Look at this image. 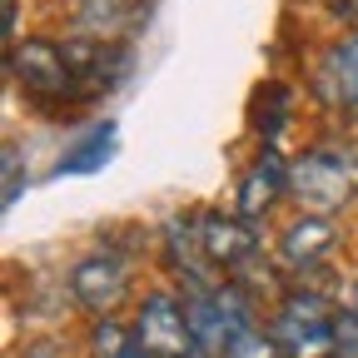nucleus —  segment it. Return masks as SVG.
Segmentation results:
<instances>
[{
    "instance_id": "nucleus-7",
    "label": "nucleus",
    "mask_w": 358,
    "mask_h": 358,
    "mask_svg": "<svg viewBox=\"0 0 358 358\" xmlns=\"http://www.w3.org/2000/svg\"><path fill=\"white\" fill-rule=\"evenodd\" d=\"M199 254L214 274H239V268L259 254V234L244 214H199L194 219Z\"/></svg>"
},
{
    "instance_id": "nucleus-17",
    "label": "nucleus",
    "mask_w": 358,
    "mask_h": 358,
    "mask_svg": "<svg viewBox=\"0 0 358 358\" xmlns=\"http://www.w3.org/2000/svg\"><path fill=\"white\" fill-rule=\"evenodd\" d=\"M348 308H353V313H358V279H353V299H348Z\"/></svg>"
},
{
    "instance_id": "nucleus-2",
    "label": "nucleus",
    "mask_w": 358,
    "mask_h": 358,
    "mask_svg": "<svg viewBox=\"0 0 358 358\" xmlns=\"http://www.w3.org/2000/svg\"><path fill=\"white\" fill-rule=\"evenodd\" d=\"M268 338L284 358H334V338H338V308L324 294H289L268 324Z\"/></svg>"
},
{
    "instance_id": "nucleus-8",
    "label": "nucleus",
    "mask_w": 358,
    "mask_h": 358,
    "mask_svg": "<svg viewBox=\"0 0 358 358\" xmlns=\"http://www.w3.org/2000/svg\"><path fill=\"white\" fill-rule=\"evenodd\" d=\"M338 244V224L329 214H299L289 229L279 234V264L303 274V268H319Z\"/></svg>"
},
{
    "instance_id": "nucleus-9",
    "label": "nucleus",
    "mask_w": 358,
    "mask_h": 358,
    "mask_svg": "<svg viewBox=\"0 0 358 358\" xmlns=\"http://www.w3.org/2000/svg\"><path fill=\"white\" fill-rule=\"evenodd\" d=\"M289 189V164L274 155V150H264L254 164H249V174H244V185H239V214L254 224L268 204H274L279 194Z\"/></svg>"
},
{
    "instance_id": "nucleus-4",
    "label": "nucleus",
    "mask_w": 358,
    "mask_h": 358,
    "mask_svg": "<svg viewBox=\"0 0 358 358\" xmlns=\"http://www.w3.org/2000/svg\"><path fill=\"white\" fill-rule=\"evenodd\" d=\"M134 338L145 343L150 358H204L185 299L164 294V289L140 299V308H134Z\"/></svg>"
},
{
    "instance_id": "nucleus-1",
    "label": "nucleus",
    "mask_w": 358,
    "mask_h": 358,
    "mask_svg": "<svg viewBox=\"0 0 358 358\" xmlns=\"http://www.w3.org/2000/svg\"><path fill=\"white\" fill-rule=\"evenodd\" d=\"M185 308H189V324H194V338H199L204 358H229L234 343H244L254 334L249 303L234 284H189Z\"/></svg>"
},
{
    "instance_id": "nucleus-6",
    "label": "nucleus",
    "mask_w": 358,
    "mask_h": 358,
    "mask_svg": "<svg viewBox=\"0 0 358 358\" xmlns=\"http://www.w3.org/2000/svg\"><path fill=\"white\" fill-rule=\"evenodd\" d=\"M70 294L75 303L95 308V313H110L124 294H129V259L115 254V249H90L75 259L70 268Z\"/></svg>"
},
{
    "instance_id": "nucleus-14",
    "label": "nucleus",
    "mask_w": 358,
    "mask_h": 358,
    "mask_svg": "<svg viewBox=\"0 0 358 358\" xmlns=\"http://www.w3.org/2000/svg\"><path fill=\"white\" fill-rule=\"evenodd\" d=\"M229 358H284L279 348H274V338H264V334H249L244 343H234V353Z\"/></svg>"
},
{
    "instance_id": "nucleus-16",
    "label": "nucleus",
    "mask_w": 358,
    "mask_h": 358,
    "mask_svg": "<svg viewBox=\"0 0 358 358\" xmlns=\"http://www.w3.org/2000/svg\"><path fill=\"white\" fill-rule=\"evenodd\" d=\"M334 6H343V10H348V15L358 20V0H334Z\"/></svg>"
},
{
    "instance_id": "nucleus-10",
    "label": "nucleus",
    "mask_w": 358,
    "mask_h": 358,
    "mask_svg": "<svg viewBox=\"0 0 358 358\" xmlns=\"http://www.w3.org/2000/svg\"><path fill=\"white\" fill-rule=\"evenodd\" d=\"M324 90L329 100H338L343 110H358V35L338 40L329 60H324Z\"/></svg>"
},
{
    "instance_id": "nucleus-3",
    "label": "nucleus",
    "mask_w": 358,
    "mask_h": 358,
    "mask_svg": "<svg viewBox=\"0 0 358 358\" xmlns=\"http://www.w3.org/2000/svg\"><path fill=\"white\" fill-rule=\"evenodd\" d=\"M289 194L308 204V214L343 209L358 194V155L348 150H308L289 164Z\"/></svg>"
},
{
    "instance_id": "nucleus-13",
    "label": "nucleus",
    "mask_w": 358,
    "mask_h": 358,
    "mask_svg": "<svg viewBox=\"0 0 358 358\" xmlns=\"http://www.w3.org/2000/svg\"><path fill=\"white\" fill-rule=\"evenodd\" d=\"M334 358H358V313L338 308V338H334Z\"/></svg>"
},
{
    "instance_id": "nucleus-11",
    "label": "nucleus",
    "mask_w": 358,
    "mask_h": 358,
    "mask_svg": "<svg viewBox=\"0 0 358 358\" xmlns=\"http://www.w3.org/2000/svg\"><path fill=\"white\" fill-rule=\"evenodd\" d=\"M115 159V124H95L80 145H70L55 164V174H95Z\"/></svg>"
},
{
    "instance_id": "nucleus-5",
    "label": "nucleus",
    "mask_w": 358,
    "mask_h": 358,
    "mask_svg": "<svg viewBox=\"0 0 358 358\" xmlns=\"http://www.w3.org/2000/svg\"><path fill=\"white\" fill-rule=\"evenodd\" d=\"M10 70H15V80L25 85V95H35V100H65V95H75L80 90V75H75V60H70V45H60V40H20L15 50H10Z\"/></svg>"
},
{
    "instance_id": "nucleus-12",
    "label": "nucleus",
    "mask_w": 358,
    "mask_h": 358,
    "mask_svg": "<svg viewBox=\"0 0 358 358\" xmlns=\"http://www.w3.org/2000/svg\"><path fill=\"white\" fill-rule=\"evenodd\" d=\"M90 353L95 358H150L145 343L134 338V329H124L115 319H100L95 329H90Z\"/></svg>"
},
{
    "instance_id": "nucleus-15",
    "label": "nucleus",
    "mask_w": 358,
    "mask_h": 358,
    "mask_svg": "<svg viewBox=\"0 0 358 358\" xmlns=\"http://www.w3.org/2000/svg\"><path fill=\"white\" fill-rule=\"evenodd\" d=\"M6 169H10V185H6V204H15V150H6Z\"/></svg>"
}]
</instances>
